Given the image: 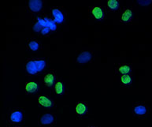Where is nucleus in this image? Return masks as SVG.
<instances>
[{
  "instance_id": "obj_1",
  "label": "nucleus",
  "mask_w": 152,
  "mask_h": 127,
  "mask_svg": "<svg viewBox=\"0 0 152 127\" xmlns=\"http://www.w3.org/2000/svg\"><path fill=\"white\" fill-rule=\"evenodd\" d=\"M47 67V62L44 59H28L25 63V70L30 75L37 74Z\"/></svg>"
},
{
  "instance_id": "obj_2",
  "label": "nucleus",
  "mask_w": 152,
  "mask_h": 127,
  "mask_svg": "<svg viewBox=\"0 0 152 127\" xmlns=\"http://www.w3.org/2000/svg\"><path fill=\"white\" fill-rule=\"evenodd\" d=\"M51 14L53 16V20L55 21V22L56 24H61L65 21V16H64V14L62 13L61 10L58 9V8H53L51 10Z\"/></svg>"
},
{
  "instance_id": "obj_3",
  "label": "nucleus",
  "mask_w": 152,
  "mask_h": 127,
  "mask_svg": "<svg viewBox=\"0 0 152 127\" xmlns=\"http://www.w3.org/2000/svg\"><path fill=\"white\" fill-rule=\"evenodd\" d=\"M91 59H92V54L90 51H85L80 53L77 58V62L80 64H85L91 61Z\"/></svg>"
},
{
  "instance_id": "obj_4",
  "label": "nucleus",
  "mask_w": 152,
  "mask_h": 127,
  "mask_svg": "<svg viewBox=\"0 0 152 127\" xmlns=\"http://www.w3.org/2000/svg\"><path fill=\"white\" fill-rule=\"evenodd\" d=\"M43 8V1L41 0H30L28 2V9L32 12H39Z\"/></svg>"
},
{
  "instance_id": "obj_5",
  "label": "nucleus",
  "mask_w": 152,
  "mask_h": 127,
  "mask_svg": "<svg viewBox=\"0 0 152 127\" xmlns=\"http://www.w3.org/2000/svg\"><path fill=\"white\" fill-rule=\"evenodd\" d=\"M38 103L39 104L42 106V107H48V108H50V107H52L54 106L53 100L45 95H42L39 96Z\"/></svg>"
},
{
  "instance_id": "obj_6",
  "label": "nucleus",
  "mask_w": 152,
  "mask_h": 127,
  "mask_svg": "<svg viewBox=\"0 0 152 127\" xmlns=\"http://www.w3.org/2000/svg\"><path fill=\"white\" fill-rule=\"evenodd\" d=\"M90 13L91 16L93 17L95 19L97 20H102L104 18V11L102 7H92L90 9Z\"/></svg>"
},
{
  "instance_id": "obj_7",
  "label": "nucleus",
  "mask_w": 152,
  "mask_h": 127,
  "mask_svg": "<svg viewBox=\"0 0 152 127\" xmlns=\"http://www.w3.org/2000/svg\"><path fill=\"white\" fill-rule=\"evenodd\" d=\"M55 116L52 114H44L39 118V124L41 126L50 125L55 122Z\"/></svg>"
},
{
  "instance_id": "obj_8",
  "label": "nucleus",
  "mask_w": 152,
  "mask_h": 127,
  "mask_svg": "<svg viewBox=\"0 0 152 127\" xmlns=\"http://www.w3.org/2000/svg\"><path fill=\"white\" fill-rule=\"evenodd\" d=\"M23 120V113L20 111H13L10 115V121L14 123H21Z\"/></svg>"
},
{
  "instance_id": "obj_9",
  "label": "nucleus",
  "mask_w": 152,
  "mask_h": 127,
  "mask_svg": "<svg viewBox=\"0 0 152 127\" xmlns=\"http://www.w3.org/2000/svg\"><path fill=\"white\" fill-rule=\"evenodd\" d=\"M43 83L47 87H52L55 83V75L54 73H48L43 78Z\"/></svg>"
},
{
  "instance_id": "obj_10",
  "label": "nucleus",
  "mask_w": 152,
  "mask_h": 127,
  "mask_svg": "<svg viewBox=\"0 0 152 127\" xmlns=\"http://www.w3.org/2000/svg\"><path fill=\"white\" fill-rule=\"evenodd\" d=\"M88 111V107L86 104L83 102H79L76 106V112L79 115H84Z\"/></svg>"
},
{
  "instance_id": "obj_11",
  "label": "nucleus",
  "mask_w": 152,
  "mask_h": 127,
  "mask_svg": "<svg viewBox=\"0 0 152 127\" xmlns=\"http://www.w3.org/2000/svg\"><path fill=\"white\" fill-rule=\"evenodd\" d=\"M38 84L36 81H28L25 84V91L28 93H34L38 89Z\"/></svg>"
},
{
  "instance_id": "obj_12",
  "label": "nucleus",
  "mask_w": 152,
  "mask_h": 127,
  "mask_svg": "<svg viewBox=\"0 0 152 127\" xmlns=\"http://www.w3.org/2000/svg\"><path fill=\"white\" fill-rule=\"evenodd\" d=\"M132 18V11L130 9H125L121 15V19L124 22H128Z\"/></svg>"
},
{
  "instance_id": "obj_13",
  "label": "nucleus",
  "mask_w": 152,
  "mask_h": 127,
  "mask_svg": "<svg viewBox=\"0 0 152 127\" xmlns=\"http://www.w3.org/2000/svg\"><path fill=\"white\" fill-rule=\"evenodd\" d=\"M133 111L134 113L136 114V115H137L139 116H141L146 115L148 110H147V107L145 106H143V105H136V106L134 107Z\"/></svg>"
},
{
  "instance_id": "obj_14",
  "label": "nucleus",
  "mask_w": 152,
  "mask_h": 127,
  "mask_svg": "<svg viewBox=\"0 0 152 127\" xmlns=\"http://www.w3.org/2000/svg\"><path fill=\"white\" fill-rule=\"evenodd\" d=\"M55 93L56 95H62L64 93V91H65V88H64V84L61 81H58L57 83H55Z\"/></svg>"
},
{
  "instance_id": "obj_15",
  "label": "nucleus",
  "mask_w": 152,
  "mask_h": 127,
  "mask_svg": "<svg viewBox=\"0 0 152 127\" xmlns=\"http://www.w3.org/2000/svg\"><path fill=\"white\" fill-rule=\"evenodd\" d=\"M28 47L29 48L30 50L32 51H37L39 49V47H40V44L39 43L38 41L35 40H32L28 41Z\"/></svg>"
},
{
  "instance_id": "obj_16",
  "label": "nucleus",
  "mask_w": 152,
  "mask_h": 127,
  "mask_svg": "<svg viewBox=\"0 0 152 127\" xmlns=\"http://www.w3.org/2000/svg\"><path fill=\"white\" fill-rule=\"evenodd\" d=\"M44 19H45L46 23H47V26L48 28H50L51 31H55V30L57 29L56 23L55 22V21L53 20V19H51L50 18H47V17H45Z\"/></svg>"
},
{
  "instance_id": "obj_17",
  "label": "nucleus",
  "mask_w": 152,
  "mask_h": 127,
  "mask_svg": "<svg viewBox=\"0 0 152 127\" xmlns=\"http://www.w3.org/2000/svg\"><path fill=\"white\" fill-rule=\"evenodd\" d=\"M107 7L112 10H117L119 8V2L118 0H108Z\"/></svg>"
},
{
  "instance_id": "obj_18",
  "label": "nucleus",
  "mask_w": 152,
  "mask_h": 127,
  "mask_svg": "<svg viewBox=\"0 0 152 127\" xmlns=\"http://www.w3.org/2000/svg\"><path fill=\"white\" fill-rule=\"evenodd\" d=\"M118 70V72L122 73V74H129V73L131 71V67L127 64H125V65H121V66H119Z\"/></svg>"
},
{
  "instance_id": "obj_19",
  "label": "nucleus",
  "mask_w": 152,
  "mask_h": 127,
  "mask_svg": "<svg viewBox=\"0 0 152 127\" xmlns=\"http://www.w3.org/2000/svg\"><path fill=\"white\" fill-rule=\"evenodd\" d=\"M121 82L125 85H129L132 83V77L129 74H123L121 77Z\"/></svg>"
},
{
  "instance_id": "obj_20",
  "label": "nucleus",
  "mask_w": 152,
  "mask_h": 127,
  "mask_svg": "<svg viewBox=\"0 0 152 127\" xmlns=\"http://www.w3.org/2000/svg\"><path fill=\"white\" fill-rule=\"evenodd\" d=\"M43 29V27L41 26L38 22H36L33 25V31L34 32H41V30Z\"/></svg>"
},
{
  "instance_id": "obj_21",
  "label": "nucleus",
  "mask_w": 152,
  "mask_h": 127,
  "mask_svg": "<svg viewBox=\"0 0 152 127\" xmlns=\"http://www.w3.org/2000/svg\"><path fill=\"white\" fill-rule=\"evenodd\" d=\"M137 2L140 5H141V6H148V5H150L152 1L151 0H147V1H145V0H140V1H138Z\"/></svg>"
},
{
  "instance_id": "obj_22",
  "label": "nucleus",
  "mask_w": 152,
  "mask_h": 127,
  "mask_svg": "<svg viewBox=\"0 0 152 127\" xmlns=\"http://www.w3.org/2000/svg\"><path fill=\"white\" fill-rule=\"evenodd\" d=\"M50 31V29L48 27H46V28H43V29L41 30V33L42 35H48Z\"/></svg>"
},
{
  "instance_id": "obj_23",
  "label": "nucleus",
  "mask_w": 152,
  "mask_h": 127,
  "mask_svg": "<svg viewBox=\"0 0 152 127\" xmlns=\"http://www.w3.org/2000/svg\"><path fill=\"white\" fill-rule=\"evenodd\" d=\"M90 127H94V126H90Z\"/></svg>"
},
{
  "instance_id": "obj_24",
  "label": "nucleus",
  "mask_w": 152,
  "mask_h": 127,
  "mask_svg": "<svg viewBox=\"0 0 152 127\" xmlns=\"http://www.w3.org/2000/svg\"><path fill=\"white\" fill-rule=\"evenodd\" d=\"M17 127H18V126H17Z\"/></svg>"
}]
</instances>
